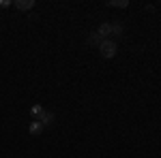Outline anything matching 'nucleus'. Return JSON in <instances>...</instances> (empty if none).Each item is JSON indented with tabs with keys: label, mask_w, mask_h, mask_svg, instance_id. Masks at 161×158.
Instances as JSON below:
<instances>
[{
	"label": "nucleus",
	"mask_w": 161,
	"mask_h": 158,
	"mask_svg": "<svg viewBox=\"0 0 161 158\" xmlns=\"http://www.w3.org/2000/svg\"><path fill=\"white\" fill-rule=\"evenodd\" d=\"M116 49H118V45H116V41H112V38H103V43L99 45V51L103 58H114L116 56Z\"/></svg>",
	"instance_id": "f257e3e1"
},
{
	"label": "nucleus",
	"mask_w": 161,
	"mask_h": 158,
	"mask_svg": "<svg viewBox=\"0 0 161 158\" xmlns=\"http://www.w3.org/2000/svg\"><path fill=\"white\" fill-rule=\"evenodd\" d=\"M13 7L19 9V11H30V9L35 7V0H15Z\"/></svg>",
	"instance_id": "f03ea898"
},
{
	"label": "nucleus",
	"mask_w": 161,
	"mask_h": 158,
	"mask_svg": "<svg viewBox=\"0 0 161 158\" xmlns=\"http://www.w3.org/2000/svg\"><path fill=\"white\" fill-rule=\"evenodd\" d=\"M43 130H45V126H43L39 120H32V122H30V126H28V133L35 135V137H37V135H41Z\"/></svg>",
	"instance_id": "7ed1b4c3"
},
{
	"label": "nucleus",
	"mask_w": 161,
	"mask_h": 158,
	"mask_svg": "<svg viewBox=\"0 0 161 158\" xmlns=\"http://www.w3.org/2000/svg\"><path fill=\"white\" fill-rule=\"evenodd\" d=\"M97 34H99L101 38H108L112 34V24L110 22H103V24L99 26V30H97Z\"/></svg>",
	"instance_id": "20e7f679"
},
{
	"label": "nucleus",
	"mask_w": 161,
	"mask_h": 158,
	"mask_svg": "<svg viewBox=\"0 0 161 158\" xmlns=\"http://www.w3.org/2000/svg\"><path fill=\"white\" fill-rule=\"evenodd\" d=\"M39 122H41L43 126H52V124H54V113H52V111H43V115L39 118Z\"/></svg>",
	"instance_id": "39448f33"
},
{
	"label": "nucleus",
	"mask_w": 161,
	"mask_h": 158,
	"mask_svg": "<svg viewBox=\"0 0 161 158\" xmlns=\"http://www.w3.org/2000/svg\"><path fill=\"white\" fill-rule=\"evenodd\" d=\"M101 43H103V38H101L97 32H90V34H88V45H90V47H99Z\"/></svg>",
	"instance_id": "423d86ee"
},
{
	"label": "nucleus",
	"mask_w": 161,
	"mask_h": 158,
	"mask_svg": "<svg viewBox=\"0 0 161 158\" xmlns=\"http://www.w3.org/2000/svg\"><path fill=\"white\" fill-rule=\"evenodd\" d=\"M43 107H41V105H32V107H30V115H32V120H39V118H41V115H43Z\"/></svg>",
	"instance_id": "0eeeda50"
},
{
	"label": "nucleus",
	"mask_w": 161,
	"mask_h": 158,
	"mask_svg": "<svg viewBox=\"0 0 161 158\" xmlns=\"http://www.w3.org/2000/svg\"><path fill=\"white\" fill-rule=\"evenodd\" d=\"M123 30H125V26L120 24V22H112V34H114V37H120Z\"/></svg>",
	"instance_id": "6e6552de"
},
{
	"label": "nucleus",
	"mask_w": 161,
	"mask_h": 158,
	"mask_svg": "<svg viewBox=\"0 0 161 158\" xmlns=\"http://www.w3.org/2000/svg\"><path fill=\"white\" fill-rule=\"evenodd\" d=\"M110 7H129V2L127 0H112Z\"/></svg>",
	"instance_id": "1a4fd4ad"
},
{
	"label": "nucleus",
	"mask_w": 161,
	"mask_h": 158,
	"mask_svg": "<svg viewBox=\"0 0 161 158\" xmlns=\"http://www.w3.org/2000/svg\"><path fill=\"white\" fill-rule=\"evenodd\" d=\"M9 4H13V2H9V0H0V7H9Z\"/></svg>",
	"instance_id": "9d476101"
}]
</instances>
